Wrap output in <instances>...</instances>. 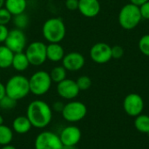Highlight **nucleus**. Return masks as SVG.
<instances>
[{
	"mask_svg": "<svg viewBox=\"0 0 149 149\" xmlns=\"http://www.w3.org/2000/svg\"><path fill=\"white\" fill-rule=\"evenodd\" d=\"M50 76L52 81L58 84L66 79V70L63 65L55 66L50 72Z\"/></svg>",
	"mask_w": 149,
	"mask_h": 149,
	"instance_id": "obj_22",
	"label": "nucleus"
},
{
	"mask_svg": "<svg viewBox=\"0 0 149 149\" xmlns=\"http://www.w3.org/2000/svg\"><path fill=\"white\" fill-rule=\"evenodd\" d=\"M32 126L30 122L29 119L25 116H17L12 121V130L18 134H27Z\"/></svg>",
	"mask_w": 149,
	"mask_h": 149,
	"instance_id": "obj_17",
	"label": "nucleus"
},
{
	"mask_svg": "<svg viewBox=\"0 0 149 149\" xmlns=\"http://www.w3.org/2000/svg\"><path fill=\"white\" fill-rule=\"evenodd\" d=\"M141 18L140 7L133 3L124 5L119 13V23L126 30L134 29L140 24Z\"/></svg>",
	"mask_w": 149,
	"mask_h": 149,
	"instance_id": "obj_4",
	"label": "nucleus"
},
{
	"mask_svg": "<svg viewBox=\"0 0 149 149\" xmlns=\"http://www.w3.org/2000/svg\"><path fill=\"white\" fill-rule=\"evenodd\" d=\"M64 104L61 102V101H56L54 104H53V106H52V108H53V110H55V111H57V112H62V110H63V108H64Z\"/></svg>",
	"mask_w": 149,
	"mask_h": 149,
	"instance_id": "obj_33",
	"label": "nucleus"
},
{
	"mask_svg": "<svg viewBox=\"0 0 149 149\" xmlns=\"http://www.w3.org/2000/svg\"><path fill=\"white\" fill-rule=\"evenodd\" d=\"M12 140H13L12 128L3 124L0 125V146L10 144Z\"/></svg>",
	"mask_w": 149,
	"mask_h": 149,
	"instance_id": "obj_21",
	"label": "nucleus"
},
{
	"mask_svg": "<svg viewBox=\"0 0 149 149\" xmlns=\"http://www.w3.org/2000/svg\"><path fill=\"white\" fill-rule=\"evenodd\" d=\"M65 56L64 47L60 43H49L46 45V57L47 60L52 62H59L62 61Z\"/></svg>",
	"mask_w": 149,
	"mask_h": 149,
	"instance_id": "obj_16",
	"label": "nucleus"
},
{
	"mask_svg": "<svg viewBox=\"0 0 149 149\" xmlns=\"http://www.w3.org/2000/svg\"><path fill=\"white\" fill-rule=\"evenodd\" d=\"M123 106L128 115L136 117L142 113L144 108V101L139 94L130 93L125 98Z\"/></svg>",
	"mask_w": 149,
	"mask_h": 149,
	"instance_id": "obj_11",
	"label": "nucleus"
},
{
	"mask_svg": "<svg viewBox=\"0 0 149 149\" xmlns=\"http://www.w3.org/2000/svg\"><path fill=\"white\" fill-rule=\"evenodd\" d=\"M124 55V50L120 45H115L112 47V58L119 59Z\"/></svg>",
	"mask_w": 149,
	"mask_h": 149,
	"instance_id": "obj_29",
	"label": "nucleus"
},
{
	"mask_svg": "<svg viewBox=\"0 0 149 149\" xmlns=\"http://www.w3.org/2000/svg\"><path fill=\"white\" fill-rule=\"evenodd\" d=\"M5 92L7 96L17 101L25 98L30 93L29 79L20 74L10 77L5 84Z\"/></svg>",
	"mask_w": 149,
	"mask_h": 149,
	"instance_id": "obj_3",
	"label": "nucleus"
},
{
	"mask_svg": "<svg viewBox=\"0 0 149 149\" xmlns=\"http://www.w3.org/2000/svg\"><path fill=\"white\" fill-rule=\"evenodd\" d=\"M26 117L29 119L32 127L43 129L49 126L52 121V109L45 101L36 100L28 105Z\"/></svg>",
	"mask_w": 149,
	"mask_h": 149,
	"instance_id": "obj_1",
	"label": "nucleus"
},
{
	"mask_svg": "<svg viewBox=\"0 0 149 149\" xmlns=\"http://www.w3.org/2000/svg\"><path fill=\"white\" fill-rule=\"evenodd\" d=\"M24 53L30 65L33 66H40L47 60L46 45L41 41H35L29 44L24 50Z\"/></svg>",
	"mask_w": 149,
	"mask_h": 149,
	"instance_id": "obj_6",
	"label": "nucleus"
},
{
	"mask_svg": "<svg viewBox=\"0 0 149 149\" xmlns=\"http://www.w3.org/2000/svg\"><path fill=\"white\" fill-rule=\"evenodd\" d=\"M130 1H131V3L140 7L141 5H142L143 3H145L146 2H148L149 0H130Z\"/></svg>",
	"mask_w": 149,
	"mask_h": 149,
	"instance_id": "obj_35",
	"label": "nucleus"
},
{
	"mask_svg": "<svg viewBox=\"0 0 149 149\" xmlns=\"http://www.w3.org/2000/svg\"><path fill=\"white\" fill-rule=\"evenodd\" d=\"M3 124V118L2 117V115H0V125Z\"/></svg>",
	"mask_w": 149,
	"mask_h": 149,
	"instance_id": "obj_39",
	"label": "nucleus"
},
{
	"mask_svg": "<svg viewBox=\"0 0 149 149\" xmlns=\"http://www.w3.org/2000/svg\"><path fill=\"white\" fill-rule=\"evenodd\" d=\"M30 63L29 60L24 53V52H17L14 53L13 56V59H12V64L11 66L19 72H24L25 70L28 69V67L30 66Z\"/></svg>",
	"mask_w": 149,
	"mask_h": 149,
	"instance_id": "obj_19",
	"label": "nucleus"
},
{
	"mask_svg": "<svg viewBox=\"0 0 149 149\" xmlns=\"http://www.w3.org/2000/svg\"><path fill=\"white\" fill-rule=\"evenodd\" d=\"M4 7L12 16L21 14L27 8V0H5Z\"/></svg>",
	"mask_w": 149,
	"mask_h": 149,
	"instance_id": "obj_18",
	"label": "nucleus"
},
{
	"mask_svg": "<svg viewBox=\"0 0 149 149\" xmlns=\"http://www.w3.org/2000/svg\"><path fill=\"white\" fill-rule=\"evenodd\" d=\"M140 11L142 18L149 19V1L140 6Z\"/></svg>",
	"mask_w": 149,
	"mask_h": 149,
	"instance_id": "obj_31",
	"label": "nucleus"
},
{
	"mask_svg": "<svg viewBox=\"0 0 149 149\" xmlns=\"http://www.w3.org/2000/svg\"><path fill=\"white\" fill-rule=\"evenodd\" d=\"M79 92L80 90L79 89L76 81L73 79H65L57 84V93L65 100L75 99L79 95Z\"/></svg>",
	"mask_w": 149,
	"mask_h": 149,
	"instance_id": "obj_12",
	"label": "nucleus"
},
{
	"mask_svg": "<svg viewBox=\"0 0 149 149\" xmlns=\"http://www.w3.org/2000/svg\"><path fill=\"white\" fill-rule=\"evenodd\" d=\"M77 86L79 87V89L80 91H86L87 89H89L92 86V80L88 76L83 75L80 76L77 80H76Z\"/></svg>",
	"mask_w": 149,
	"mask_h": 149,
	"instance_id": "obj_26",
	"label": "nucleus"
},
{
	"mask_svg": "<svg viewBox=\"0 0 149 149\" xmlns=\"http://www.w3.org/2000/svg\"><path fill=\"white\" fill-rule=\"evenodd\" d=\"M1 149H17L14 146L10 145V144H8V145H4V146H2Z\"/></svg>",
	"mask_w": 149,
	"mask_h": 149,
	"instance_id": "obj_36",
	"label": "nucleus"
},
{
	"mask_svg": "<svg viewBox=\"0 0 149 149\" xmlns=\"http://www.w3.org/2000/svg\"><path fill=\"white\" fill-rule=\"evenodd\" d=\"M65 7L69 10H76L79 8V0H65Z\"/></svg>",
	"mask_w": 149,
	"mask_h": 149,
	"instance_id": "obj_32",
	"label": "nucleus"
},
{
	"mask_svg": "<svg viewBox=\"0 0 149 149\" xmlns=\"http://www.w3.org/2000/svg\"><path fill=\"white\" fill-rule=\"evenodd\" d=\"M11 21L13 22L16 28L20 29V30H24L29 24V17L25 12H23L21 14H17V15L13 16Z\"/></svg>",
	"mask_w": 149,
	"mask_h": 149,
	"instance_id": "obj_24",
	"label": "nucleus"
},
{
	"mask_svg": "<svg viewBox=\"0 0 149 149\" xmlns=\"http://www.w3.org/2000/svg\"><path fill=\"white\" fill-rule=\"evenodd\" d=\"M90 57L97 64H106L113 58L112 47L104 42L96 43L90 50Z\"/></svg>",
	"mask_w": 149,
	"mask_h": 149,
	"instance_id": "obj_10",
	"label": "nucleus"
},
{
	"mask_svg": "<svg viewBox=\"0 0 149 149\" xmlns=\"http://www.w3.org/2000/svg\"><path fill=\"white\" fill-rule=\"evenodd\" d=\"M14 53L24 52L27 46V38L23 30L14 28L10 30L5 42L3 43Z\"/></svg>",
	"mask_w": 149,
	"mask_h": 149,
	"instance_id": "obj_9",
	"label": "nucleus"
},
{
	"mask_svg": "<svg viewBox=\"0 0 149 149\" xmlns=\"http://www.w3.org/2000/svg\"><path fill=\"white\" fill-rule=\"evenodd\" d=\"M42 34L49 43H60L65 37L66 27L62 18L51 17L43 24Z\"/></svg>",
	"mask_w": 149,
	"mask_h": 149,
	"instance_id": "obj_2",
	"label": "nucleus"
},
{
	"mask_svg": "<svg viewBox=\"0 0 149 149\" xmlns=\"http://www.w3.org/2000/svg\"><path fill=\"white\" fill-rule=\"evenodd\" d=\"M17 106V100L5 95L2 100H0V107L3 110H11Z\"/></svg>",
	"mask_w": 149,
	"mask_h": 149,
	"instance_id": "obj_25",
	"label": "nucleus"
},
{
	"mask_svg": "<svg viewBox=\"0 0 149 149\" xmlns=\"http://www.w3.org/2000/svg\"><path fill=\"white\" fill-rule=\"evenodd\" d=\"M9 31H10V30L7 28V25L0 24V44L5 42L7 36L9 34Z\"/></svg>",
	"mask_w": 149,
	"mask_h": 149,
	"instance_id": "obj_30",
	"label": "nucleus"
},
{
	"mask_svg": "<svg viewBox=\"0 0 149 149\" xmlns=\"http://www.w3.org/2000/svg\"><path fill=\"white\" fill-rule=\"evenodd\" d=\"M87 113L86 105L80 101H70L64 106L61 112L63 118L68 122H77L85 118Z\"/></svg>",
	"mask_w": 149,
	"mask_h": 149,
	"instance_id": "obj_7",
	"label": "nucleus"
},
{
	"mask_svg": "<svg viewBox=\"0 0 149 149\" xmlns=\"http://www.w3.org/2000/svg\"><path fill=\"white\" fill-rule=\"evenodd\" d=\"M12 17L13 16L4 6L0 9V24L7 25L12 20Z\"/></svg>",
	"mask_w": 149,
	"mask_h": 149,
	"instance_id": "obj_28",
	"label": "nucleus"
},
{
	"mask_svg": "<svg viewBox=\"0 0 149 149\" xmlns=\"http://www.w3.org/2000/svg\"><path fill=\"white\" fill-rule=\"evenodd\" d=\"M14 52L6 45H0V69H7L11 66Z\"/></svg>",
	"mask_w": 149,
	"mask_h": 149,
	"instance_id": "obj_20",
	"label": "nucleus"
},
{
	"mask_svg": "<svg viewBox=\"0 0 149 149\" xmlns=\"http://www.w3.org/2000/svg\"><path fill=\"white\" fill-rule=\"evenodd\" d=\"M134 126L138 131L149 134V116L144 114L138 115L134 121Z\"/></svg>",
	"mask_w": 149,
	"mask_h": 149,
	"instance_id": "obj_23",
	"label": "nucleus"
},
{
	"mask_svg": "<svg viewBox=\"0 0 149 149\" xmlns=\"http://www.w3.org/2000/svg\"><path fill=\"white\" fill-rule=\"evenodd\" d=\"M84 56L77 52H72L65 54L62 59V65L69 72H77L83 68L85 65Z\"/></svg>",
	"mask_w": 149,
	"mask_h": 149,
	"instance_id": "obj_13",
	"label": "nucleus"
},
{
	"mask_svg": "<svg viewBox=\"0 0 149 149\" xmlns=\"http://www.w3.org/2000/svg\"><path fill=\"white\" fill-rule=\"evenodd\" d=\"M62 149H78L76 146H63Z\"/></svg>",
	"mask_w": 149,
	"mask_h": 149,
	"instance_id": "obj_37",
	"label": "nucleus"
},
{
	"mask_svg": "<svg viewBox=\"0 0 149 149\" xmlns=\"http://www.w3.org/2000/svg\"><path fill=\"white\" fill-rule=\"evenodd\" d=\"M139 49L142 54L149 57V34H146L139 41Z\"/></svg>",
	"mask_w": 149,
	"mask_h": 149,
	"instance_id": "obj_27",
	"label": "nucleus"
},
{
	"mask_svg": "<svg viewBox=\"0 0 149 149\" xmlns=\"http://www.w3.org/2000/svg\"><path fill=\"white\" fill-rule=\"evenodd\" d=\"M6 95L5 92V85H3L2 82H0V100H2Z\"/></svg>",
	"mask_w": 149,
	"mask_h": 149,
	"instance_id": "obj_34",
	"label": "nucleus"
},
{
	"mask_svg": "<svg viewBox=\"0 0 149 149\" xmlns=\"http://www.w3.org/2000/svg\"><path fill=\"white\" fill-rule=\"evenodd\" d=\"M63 144L59 136L51 131L39 133L34 141L35 149H62Z\"/></svg>",
	"mask_w": 149,
	"mask_h": 149,
	"instance_id": "obj_8",
	"label": "nucleus"
},
{
	"mask_svg": "<svg viewBox=\"0 0 149 149\" xmlns=\"http://www.w3.org/2000/svg\"><path fill=\"white\" fill-rule=\"evenodd\" d=\"M79 12L86 17H94L100 11L99 0H79Z\"/></svg>",
	"mask_w": 149,
	"mask_h": 149,
	"instance_id": "obj_15",
	"label": "nucleus"
},
{
	"mask_svg": "<svg viewBox=\"0 0 149 149\" xmlns=\"http://www.w3.org/2000/svg\"><path fill=\"white\" fill-rule=\"evenodd\" d=\"M4 2H5V0H0V9L4 6Z\"/></svg>",
	"mask_w": 149,
	"mask_h": 149,
	"instance_id": "obj_38",
	"label": "nucleus"
},
{
	"mask_svg": "<svg viewBox=\"0 0 149 149\" xmlns=\"http://www.w3.org/2000/svg\"><path fill=\"white\" fill-rule=\"evenodd\" d=\"M52 81L50 73L46 71H38L29 79L30 93L36 96L45 95L51 89Z\"/></svg>",
	"mask_w": 149,
	"mask_h": 149,
	"instance_id": "obj_5",
	"label": "nucleus"
},
{
	"mask_svg": "<svg viewBox=\"0 0 149 149\" xmlns=\"http://www.w3.org/2000/svg\"><path fill=\"white\" fill-rule=\"evenodd\" d=\"M58 136L63 146H76L81 139V132L78 127L68 126L62 129Z\"/></svg>",
	"mask_w": 149,
	"mask_h": 149,
	"instance_id": "obj_14",
	"label": "nucleus"
}]
</instances>
